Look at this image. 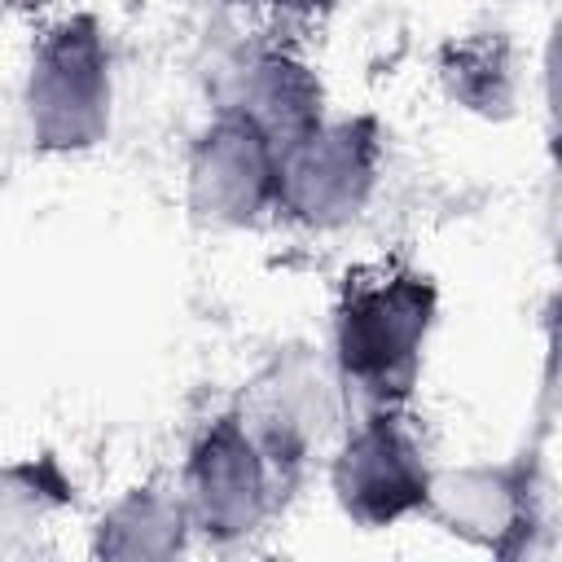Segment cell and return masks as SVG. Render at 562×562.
<instances>
[{"label":"cell","mask_w":562,"mask_h":562,"mask_svg":"<svg viewBox=\"0 0 562 562\" xmlns=\"http://www.w3.org/2000/svg\"><path fill=\"white\" fill-rule=\"evenodd\" d=\"M277 465L250 435L237 408H224L198 426L189 439L176 492L193 536L206 544H241L263 531L277 505Z\"/></svg>","instance_id":"cell-4"},{"label":"cell","mask_w":562,"mask_h":562,"mask_svg":"<svg viewBox=\"0 0 562 562\" xmlns=\"http://www.w3.org/2000/svg\"><path fill=\"white\" fill-rule=\"evenodd\" d=\"M342 395L334 364H321L312 356H285L277 360L255 391L237 404L241 422L268 452V461L281 470H299L342 430Z\"/></svg>","instance_id":"cell-8"},{"label":"cell","mask_w":562,"mask_h":562,"mask_svg":"<svg viewBox=\"0 0 562 562\" xmlns=\"http://www.w3.org/2000/svg\"><path fill=\"white\" fill-rule=\"evenodd\" d=\"M439 321V290L422 268L382 263L351 272L334 303L329 364L347 395L404 404L422 378L426 347Z\"/></svg>","instance_id":"cell-1"},{"label":"cell","mask_w":562,"mask_h":562,"mask_svg":"<svg viewBox=\"0 0 562 562\" xmlns=\"http://www.w3.org/2000/svg\"><path fill=\"white\" fill-rule=\"evenodd\" d=\"M443 83H448L452 101H461L465 110L501 114V110L514 105L518 75H514V57L496 40H470V44L448 53Z\"/></svg>","instance_id":"cell-11"},{"label":"cell","mask_w":562,"mask_h":562,"mask_svg":"<svg viewBox=\"0 0 562 562\" xmlns=\"http://www.w3.org/2000/svg\"><path fill=\"white\" fill-rule=\"evenodd\" d=\"M211 4H250V0H211Z\"/></svg>","instance_id":"cell-15"},{"label":"cell","mask_w":562,"mask_h":562,"mask_svg":"<svg viewBox=\"0 0 562 562\" xmlns=\"http://www.w3.org/2000/svg\"><path fill=\"white\" fill-rule=\"evenodd\" d=\"M22 127L35 154L79 158L114 127V57L92 13H66L40 31L22 70Z\"/></svg>","instance_id":"cell-2"},{"label":"cell","mask_w":562,"mask_h":562,"mask_svg":"<svg viewBox=\"0 0 562 562\" xmlns=\"http://www.w3.org/2000/svg\"><path fill=\"white\" fill-rule=\"evenodd\" d=\"M250 4H263V9H272V13H281V18H325V13H334L342 0H250Z\"/></svg>","instance_id":"cell-13"},{"label":"cell","mask_w":562,"mask_h":562,"mask_svg":"<svg viewBox=\"0 0 562 562\" xmlns=\"http://www.w3.org/2000/svg\"><path fill=\"white\" fill-rule=\"evenodd\" d=\"M184 211L215 233L277 215V145L233 110H215L184 149Z\"/></svg>","instance_id":"cell-6"},{"label":"cell","mask_w":562,"mask_h":562,"mask_svg":"<svg viewBox=\"0 0 562 562\" xmlns=\"http://www.w3.org/2000/svg\"><path fill=\"white\" fill-rule=\"evenodd\" d=\"M215 110L241 114L277 149L329 114L325 110V83H321L316 66L307 57H299L294 48H281V44L250 48L228 70L224 101Z\"/></svg>","instance_id":"cell-9"},{"label":"cell","mask_w":562,"mask_h":562,"mask_svg":"<svg viewBox=\"0 0 562 562\" xmlns=\"http://www.w3.org/2000/svg\"><path fill=\"white\" fill-rule=\"evenodd\" d=\"M193 527L184 518L176 483H140L119 492L92 522V553L114 562H162L184 553Z\"/></svg>","instance_id":"cell-10"},{"label":"cell","mask_w":562,"mask_h":562,"mask_svg":"<svg viewBox=\"0 0 562 562\" xmlns=\"http://www.w3.org/2000/svg\"><path fill=\"white\" fill-rule=\"evenodd\" d=\"M4 4H13V9H26V13H35V9H48L53 0H4Z\"/></svg>","instance_id":"cell-14"},{"label":"cell","mask_w":562,"mask_h":562,"mask_svg":"<svg viewBox=\"0 0 562 562\" xmlns=\"http://www.w3.org/2000/svg\"><path fill=\"white\" fill-rule=\"evenodd\" d=\"M435 461L404 404H373L329 448V492L342 518L364 531L417 518Z\"/></svg>","instance_id":"cell-5"},{"label":"cell","mask_w":562,"mask_h":562,"mask_svg":"<svg viewBox=\"0 0 562 562\" xmlns=\"http://www.w3.org/2000/svg\"><path fill=\"white\" fill-rule=\"evenodd\" d=\"M422 518L461 544L496 558H518L536 527V474L527 461H461L435 465Z\"/></svg>","instance_id":"cell-7"},{"label":"cell","mask_w":562,"mask_h":562,"mask_svg":"<svg viewBox=\"0 0 562 562\" xmlns=\"http://www.w3.org/2000/svg\"><path fill=\"white\" fill-rule=\"evenodd\" d=\"M61 501H66V487L48 474V465H35V461L0 465V544L35 531Z\"/></svg>","instance_id":"cell-12"},{"label":"cell","mask_w":562,"mask_h":562,"mask_svg":"<svg viewBox=\"0 0 562 562\" xmlns=\"http://www.w3.org/2000/svg\"><path fill=\"white\" fill-rule=\"evenodd\" d=\"M382 162L378 119L325 114L277 149V215L307 233H338L373 206Z\"/></svg>","instance_id":"cell-3"}]
</instances>
